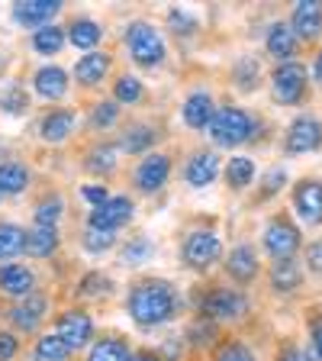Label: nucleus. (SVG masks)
<instances>
[{
	"label": "nucleus",
	"instance_id": "obj_1",
	"mask_svg": "<svg viewBox=\"0 0 322 361\" xmlns=\"http://www.w3.org/2000/svg\"><path fill=\"white\" fill-rule=\"evenodd\" d=\"M178 310V297L168 281H145L129 293V313L139 326H158L168 323Z\"/></svg>",
	"mask_w": 322,
	"mask_h": 361
},
{
	"label": "nucleus",
	"instance_id": "obj_2",
	"mask_svg": "<svg viewBox=\"0 0 322 361\" xmlns=\"http://www.w3.org/2000/svg\"><path fill=\"white\" fill-rule=\"evenodd\" d=\"M252 133H255V123H252V116H248L245 110H239V106L219 110L210 123V135L219 145H225V149H235V145L248 142Z\"/></svg>",
	"mask_w": 322,
	"mask_h": 361
},
{
	"label": "nucleus",
	"instance_id": "obj_3",
	"mask_svg": "<svg viewBox=\"0 0 322 361\" xmlns=\"http://www.w3.org/2000/svg\"><path fill=\"white\" fill-rule=\"evenodd\" d=\"M126 45H129V52H132V59L145 68H155L158 61L165 59V42H161V36H158L155 26H149V23H132L126 32Z\"/></svg>",
	"mask_w": 322,
	"mask_h": 361
},
{
	"label": "nucleus",
	"instance_id": "obj_4",
	"mask_svg": "<svg viewBox=\"0 0 322 361\" xmlns=\"http://www.w3.org/2000/svg\"><path fill=\"white\" fill-rule=\"evenodd\" d=\"M306 90V68L297 65V61H284V65L274 71V81H271V94L278 104H297Z\"/></svg>",
	"mask_w": 322,
	"mask_h": 361
},
{
	"label": "nucleus",
	"instance_id": "obj_5",
	"mask_svg": "<svg viewBox=\"0 0 322 361\" xmlns=\"http://www.w3.org/2000/svg\"><path fill=\"white\" fill-rule=\"evenodd\" d=\"M219 255H223V242H219L216 233L197 229V233H190L187 242H184V258H187V264L197 271H206L213 262H219Z\"/></svg>",
	"mask_w": 322,
	"mask_h": 361
},
{
	"label": "nucleus",
	"instance_id": "obj_6",
	"mask_svg": "<svg viewBox=\"0 0 322 361\" xmlns=\"http://www.w3.org/2000/svg\"><path fill=\"white\" fill-rule=\"evenodd\" d=\"M322 145V123L313 120V116H300L293 120L290 129H287V152L290 155H306V152H316Z\"/></svg>",
	"mask_w": 322,
	"mask_h": 361
},
{
	"label": "nucleus",
	"instance_id": "obj_7",
	"mask_svg": "<svg viewBox=\"0 0 322 361\" xmlns=\"http://www.w3.org/2000/svg\"><path fill=\"white\" fill-rule=\"evenodd\" d=\"M264 248H268L278 262L280 258H293V252L300 248V233H297V226L287 223V219H274V223L264 229Z\"/></svg>",
	"mask_w": 322,
	"mask_h": 361
},
{
	"label": "nucleus",
	"instance_id": "obj_8",
	"mask_svg": "<svg viewBox=\"0 0 322 361\" xmlns=\"http://www.w3.org/2000/svg\"><path fill=\"white\" fill-rule=\"evenodd\" d=\"M200 310L206 316H213V319H235V316H242L248 310L245 297H242L239 290H229V287H223V290H213L203 297Z\"/></svg>",
	"mask_w": 322,
	"mask_h": 361
},
{
	"label": "nucleus",
	"instance_id": "obj_9",
	"mask_svg": "<svg viewBox=\"0 0 322 361\" xmlns=\"http://www.w3.org/2000/svg\"><path fill=\"white\" fill-rule=\"evenodd\" d=\"M129 216H132V200L129 197H110L104 207H97V210L90 213V229L113 233L123 223H129Z\"/></svg>",
	"mask_w": 322,
	"mask_h": 361
},
{
	"label": "nucleus",
	"instance_id": "obj_10",
	"mask_svg": "<svg viewBox=\"0 0 322 361\" xmlns=\"http://www.w3.org/2000/svg\"><path fill=\"white\" fill-rule=\"evenodd\" d=\"M55 336H58L61 342L75 352V348H81V345H87V342H90V336H94V323H90L87 313L71 310V313H65L58 319V332H55Z\"/></svg>",
	"mask_w": 322,
	"mask_h": 361
},
{
	"label": "nucleus",
	"instance_id": "obj_11",
	"mask_svg": "<svg viewBox=\"0 0 322 361\" xmlns=\"http://www.w3.org/2000/svg\"><path fill=\"white\" fill-rule=\"evenodd\" d=\"M293 207H297L303 223H309V226L322 223V184L319 180H303V184H297V190H293Z\"/></svg>",
	"mask_w": 322,
	"mask_h": 361
},
{
	"label": "nucleus",
	"instance_id": "obj_12",
	"mask_svg": "<svg viewBox=\"0 0 322 361\" xmlns=\"http://www.w3.org/2000/svg\"><path fill=\"white\" fill-rule=\"evenodd\" d=\"M293 36L300 39H316L322 32V4L319 0H300L293 7V20H290Z\"/></svg>",
	"mask_w": 322,
	"mask_h": 361
},
{
	"label": "nucleus",
	"instance_id": "obj_13",
	"mask_svg": "<svg viewBox=\"0 0 322 361\" xmlns=\"http://www.w3.org/2000/svg\"><path fill=\"white\" fill-rule=\"evenodd\" d=\"M58 10H61L58 0H20L13 7V16L23 26H45V23L55 20Z\"/></svg>",
	"mask_w": 322,
	"mask_h": 361
},
{
	"label": "nucleus",
	"instance_id": "obj_14",
	"mask_svg": "<svg viewBox=\"0 0 322 361\" xmlns=\"http://www.w3.org/2000/svg\"><path fill=\"white\" fill-rule=\"evenodd\" d=\"M168 174H171V161H168V155H149L139 165V171H135V184L142 190H158L161 184L168 180Z\"/></svg>",
	"mask_w": 322,
	"mask_h": 361
},
{
	"label": "nucleus",
	"instance_id": "obj_15",
	"mask_svg": "<svg viewBox=\"0 0 322 361\" xmlns=\"http://www.w3.org/2000/svg\"><path fill=\"white\" fill-rule=\"evenodd\" d=\"M45 316V297H36V293H30L23 303H16L13 310H10V323L16 326V329H26L32 332L39 323H42Z\"/></svg>",
	"mask_w": 322,
	"mask_h": 361
},
{
	"label": "nucleus",
	"instance_id": "obj_16",
	"mask_svg": "<svg viewBox=\"0 0 322 361\" xmlns=\"http://www.w3.org/2000/svg\"><path fill=\"white\" fill-rule=\"evenodd\" d=\"M32 284H36V278H32L30 268H23V264H4V268H0V290L4 293L30 297Z\"/></svg>",
	"mask_w": 322,
	"mask_h": 361
},
{
	"label": "nucleus",
	"instance_id": "obj_17",
	"mask_svg": "<svg viewBox=\"0 0 322 361\" xmlns=\"http://www.w3.org/2000/svg\"><path fill=\"white\" fill-rule=\"evenodd\" d=\"M213 116H216V110H213V97L210 94H203V90H197V94H190L187 104H184V123L194 129H210Z\"/></svg>",
	"mask_w": 322,
	"mask_h": 361
},
{
	"label": "nucleus",
	"instance_id": "obj_18",
	"mask_svg": "<svg viewBox=\"0 0 322 361\" xmlns=\"http://www.w3.org/2000/svg\"><path fill=\"white\" fill-rule=\"evenodd\" d=\"M219 178V155L213 152H203V155H194L187 165V184L194 188H206L213 180Z\"/></svg>",
	"mask_w": 322,
	"mask_h": 361
},
{
	"label": "nucleus",
	"instance_id": "obj_19",
	"mask_svg": "<svg viewBox=\"0 0 322 361\" xmlns=\"http://www.w3.org/2000/svg\"><path fill=\"white\" fill-rule=\"evenodd\" d=\"M36 90H39V97H45V100H58V97H65V90H68V75L61 71V68H55V65L39 68V71H36Z\"/></svg>",
	"mask_w": 322,
	"mask_h": 361
},
{
	"label": "nucleus",
	"instance_id": "obj_20",
	"mask_svg": "<svg viewBox=\"0 0 322 361\" xmlns=\"http://www.w3.org/2000/svg\"><path fill=\"white\" fill-rule=\"evenodd\" d=\"M300 281H303V271L293 258H280V262H274V268H271V287H274V290L290 293V290L300 287Z\"/></svg>",
	"mask_w": 322,
	"mask_h": 361
},
{
	"label": "nucleus",
	"instance_id": "obj_21",
	"mask_svg": "<svg viewBox=\"0 0 322 361\" xmlns=\"http://www.w3.org/2000/svg\"><path fill=\"white\" fill-rule=\"evenodd\" d=\"M268 52L280 61H287L293 52H297V36H293V30L287 23H274L268 30Z\"/></svg>",
	"mask_w": 322,
	"mask_h": 361
},
{
	"label": "nucleus",
	"instance_id": "obj_22",
	"mask_svg": "<svg viewBox=\"0 0 322 361\" xmlns=\"http://www.w3.org/2000/svg\"><path fill=\"white\" fill-rule=\"evenodd\" d=\"M225 268H229V274H233L235 281H252L258 271V255L252 245H239L233 248V255H229V262H225Z\"/></svg>",
	"mask_w": 322,
	"mask_h": 361
},
{
	"label": "nucleus",
	"instance_id": "obj_23",
	"mask_svg": "<svg viewBox=\"0 0 322 361\" xmlns=\"http://www.w3.org/2000/svg\"><path fill=\"white\" fill-rule=\"evenodd\" d=\"M106 68H110V59H106L104 52H87L81 61H78L75 75L81 84H97V81H104Z\"/></svg>",
	"mask_w": 322,
	"mask_h": 361
},
{
	"label": "nucleus",
	"instance_id": "obj_24",
	"mask_svg": "<svg viewBox=\"0 0 322 361\" xmlns=\"http://www.w3.org/2000/svg\"><path fill=\"white\" fill-rule=\"evenodd\" d=\"M71 129H75V113L71 110H55L42 120V139H49V142H61V139H68Z\"/></svg>",
	"mask_w": 322,
	"mask_h": 361
},
{
	"label": "nucleus",
	"instance_id": "obj_25",
	"mask_svg": "<svg viewBox=\"0 0 322 361\" xmlns=\"http://www.w3.org/2000/svg\"><path fill=\"white\" fill-rule=\"evenodd\" d=\"M55 248H58V233H55V229H42V226H36L32 233H26V245H23V252H30L32 258L52 255Z\"/></svg>",
	"mask_w": 322,
	"mask_h": 361
},
{
	"label": "nucleus",
	"instance_id": "obj_26",
	"mask_svg": "<svg viewBox=\"0 0 322 361\" xmlns=\"http://www.w3.org/2000/svg\"><path fill=\"white\" fill-rule=\"evenodd\" d=\"M26 184H30V174H26L23 165H16V161L0 165V197L4 194H20Z\"/></svg>",
	"mask_w": 322,
	"mask_h": 361
},
{
	"label": "nucleus",
	"instance_id": "obj_27",
	"mask_svg": "<svg viewBox=\"0 0 322 361\" xmlns=\"http://www.w3.org/2000/svg\"><path fill=\"white\" fill-rule=\"evenodd\" d=\"M23 245H26V233H23L20 226H13V223L0 226V262L20 255Z\"/></svg>",
	"mask_w": 322,
	"mask_h": 361
},
{
	"label": "nucleus",
	"instance_id": "obj_28",
	"mask_svg": "<svg viewBox=\"0 0 322 361\" xmlns=\"http://www.w3.org/2000/svg\"><path fill=\"white\" fill-rule=\"evenodd\" d=\"M32 45H36V52L42 55H55L65 45V30H58V26H42V30H36V36H32Z\"/></svg>",
	"mask_w": 322,
	"mask_h": 361
},
{
	"label": "nucleus",
	"instance_id": "obj_29",
	"mask_svg": "<svg viewBox=\"0 0 322 361\" xmlns=\"http://www.w3.org/2000/svg\"><path fill=\"white\" fill-rule=\"evenodd\" d=\"M126 358H129V348L123 345L120 338H100L97 345L90 348L87 361H126Z\"/></svg>",
	"mask_w": 322,
	"mask_h": 361
},
{
	"label": "nucleus",
	"instance_id": "obj_30",
	"mask_svg": "<svg viewBox=\"0 0 322 361\" xmlns=\"http://www.w3.org/2000/svg\"><path fill=\"white\" fill-rule=\"evenodd\" d=\"M68 39L78 45V49H94L100 42V26L94 20H78L68 32Z\"/></svg>",
	"mask_w": 322,
	"mask_h": 361
},
{
	"label": "nucleus",
	"instance_id": "obj_31",
	"mask_svg": "<svg viewBox=\"0 0 322 361\" xmlns=\"http://www.w3.org/2000/svg\"><path fill=\"white\" fill-rule=\"evenodd\" d=\"M225 178H229V184L239 188V190L248 188L252 178H255V161H252V158H233L229 168H225Z\"/></svg>",
	"mask_w": 322,
	"mask_h": 361
},
{
	"label": "nucleus",
	"instance_id": "obj_32",
	"mask_svg": "<svg viewBox=\"0 0 322 361\" xmlns=\"http://www.w3.org/2000/svg\"><path fill=\"white\" fill-rule=\"evenodd\" d=\"M71 355V348L61 342L58 336H42L36 345V361H65Z\"/></svg>",
	"mask_w": 322,
	"mask_h": 361
},
{
	"label": "nucleus",
	"instance_id": "obj_33",
	"mask_svg": "<svg viewBox=\"0 0 322 361\" xmlns=\"http://www.w3.org/2000/svg\"><path fill=\"white\" fill-rule=\"evenodd\" d=\"M116 100H120V104H135V100H142V81L132 75L120 78V81H116Z\"/></svg>",
	"mask_w": 322,
	"mask_h": 361
},
{
	"label": "nucleus",
	"instance_id": "obj_34",
	"mask_svg": "<svg viewBox=\"0 0 322 361\" xmlns=\"http://www.w3.org/2000/svg\"><path fill=\"white\" fill-rule=\"evenodd\" d=\"M58 216H61V200H58V197H52V200L39 203V210H36V226H42V229H55Z\"/></svg>",
	"mask_w": 322,
	"mask_h": 361
},
{
	"label": "nucleus",
	"instance_id": "obj_35",
	"mask_svg": "<svg viewBox=\"0 0 322 361\" xmlns=\"http://www.w3.org/2000/svg\"><path fill=\"white\" fill-rule=\"evenodd\" d=\"M151 129L149 126H132L126 135H123V149L126 152H142V149H149V142H151Z\"/></svg>",
	"mask_w": 322,
	"mask_h": 361
},
{
	"label": "nucleus",
	"instance_id": "obj_36",
	"mask_svg": "<svg viewBox=\"0 0 322 361\" xmlns=\"http://www.w3.org/2000/svg\"><path fill=\"white\" fill-rule=\"evenodd\" d=\"M151 255V242L149 239H135L123 248V264H142Z\"/></svg>",
	"mask_w": 322,
	"mask_h": 361
},
{
	"label": "nucleus",
	"instance_id": "obj_37",
	"mask_svg": "<svg viewBox=\"0 0 322 361\" xmlns=\"http://www.w3.org/2000/svg\"><path fill=\"white\" fill-rule=\"evenodd\" d=\"M113 242H116V235L100 233V229H87V235H84V248L87 252H106V248H113Z\"/></svg>",
	"mask_w": 322,
	"mask_h": 361
},
{
	"label": "nucleus",
	"instance_id": "obj_38",
	"mask_svg": "<svg viewBox=\"0 0 322 361\" xmlns=\"http://www.w3.org/2000/svg\"><path fill=\"white\" fill-rule=\"evenodd\" d=\"M216 361H255V355L248 352L245 345H239V342H229V345H223V352L216 355Z\"/></svg>",
	"mask_w": 322,
	"mask_h": 361
},
{
	"label": "nucleus",
	"instance_id": "obj_39",
	"mask_svg": "<svg viewBox=\"0 0 322 361\" xmlns=\"http://www.w3.org/2000/svg\"><path fill=\"white\" fill-rule=\"evenodd\" d=\"M113 155H116L113 149H104V152L97 149L94 155H90L94 161H87V168H90V171H113V165H116V158H113Z\"/></svg>",
	"mask_w": 322,
	"mask_h": 361
},
{
	"label": "nucleus",
	"instance_id": "obj_40",
	"mask_svg": "<svg viewBox=\"0 0 322 361\" xmlns=\"http://www.w3.org/2000/svg\"><path fill=\"white\" fill-rule=\"evenodd\" d=\"M116 116H120V106L116 104H100L90 120H94V126H110V123H116Z\"/></svg>",
	"mask_w": 322,
	"mask_h": 361
},
{
	"label": "nucleus",
	"instance_id": "obj_41",
	"mask_svg": "<svg viewBox=\"0 0 322 361\" xmlns=\"http://www.w3.org/2000/svg\"><path fill=\"white\" fill-rule=\"evenodd\" d=\"M284 180H287V171H284V168H274V171L264 178V197H271L274 190L284 188Z\"/></svg>",
	"mask_w": 322,
	"mask_h": 361
},
{
	"label": "nucleus",
	"instance_id": "obj_42",
	"mask_svg": "<svg viewBox=\"0 0 322 361\" xmlns=\"http://www.w3.org/2000/svg\"><path fill=\"white\" fill-rule=\"evenodd\" d=\"M306 262H309V271L322 278V242H313V245L306 248Z\"/></svg>",
	"mask_w": 322,
	"mask_h": 361
},
{
	"label": "nucleus",
	"instance_id": "obj_43",
	"mask_svg": "<svg viewBox=\"0 0 322 361\" xmlns=\"http://www.w3.org/2000/svg\"><path fill=\"white\" fill-rule=\"evenodd\" d=\"M16 338L10 336V332H0V361H10L16 355Z\"/></svg>",
	"mask_w": 322,
	"mask_h": 361
},
{
	"label": "nucleus",
	"instance_id": "obj_44",
	"mask_svg": "<svg viewBox=\"0 0 322 361\" xmlns=\"http://www.w3.org/2000/svg\"><path fill=\"white\" fill-rule=\"evenodd\" d=\"M84 200H90L94 203V210H97V207H104V203L110 200V197H106L104 188H84Z\"/></svg>",
	"mask_w": 322,
	"mask_h": 361
},
{
	"label": "nucleus",
	"instance_id": "obj_45",
	"mask_svg": "<svg viewBox=\"0 0 322 361\" xmlns=\"http://www.w3.org/2000/svg\"><path fill=\"white\" fill-rule=\"evenodd\" d=\"M23 106H26V97H23L20 90L13 87V90H10V97H7V110H10V113H20Z\"/></svg>",
	"mask_w": 322,
	"mask_h": 361
},
{
	"label": "nucleus",
	"instance_id": "obj_46",
	"mask_svg": "<svg viewBox=\"0 0 322 361\" xmlns=\"http://www.w3.org/2000/svg\"><path fill=\"white\" fill-rule=\"evenodd\" d=\"M280 361H313V358H309L306 352H300V348H293V352H287Z\"/></svg>",
	"mask_w": 322,
	"mask_h": 361
},
{
	"label": "nucleus",
	"instance_id": "obj_47",
	"mask_svg": "<svg viewBox=\"0 0 322 361\" xmlns=\"http://www.w3.org/2000/svg\"><path fill=\"white\" fill-rule=\"evenodd\" d=\"M313 348H316V355H319V361H322V326H316L313 329Z\"/></svg>",
	"mask_w": 322,
	"mask_h": 361
},
{
	"label": "nucleus",
	"instance_id": "obj_48",
	"mask_svg": "<svg viewBox=\"0 0 322 361\" xmlns=\"http://www.w3.org/2000/svg\"><path fill=\"white\" fill-rule=\"evenodd\" d=\"M313 75H316V81H322V52L316 55V68H313Z\"/></svg>",
	"mask_w": 322,
	"mask_h": 361
},
{
	"label": "nucleus",
	"instance_id": "obj_49",
	"mask_svg": "<svg viewBox=\"0 0 322 361\" xmlns=\"http://www.w3.org/2000/svg\"><path fill=\"white\" fill-rule=\"evenodd\" d=\"M126 361H158V358H151V355H135V358H126Z\"/></svg>",
	"mask_w": 322,
	"mask_h": 361
}]
</instances>
